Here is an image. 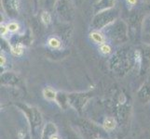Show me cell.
Returning <instances> with one entry per match:
<instances>
[{"mask_svg":"<svg viewBox=\"0 0 150 139\" xmlns=\"http://www.w3.org/2000/svg\"><path fill=\"white\" fill-rule=\"evenodd\" d=\"M23 45L22 43H15L13 45H11V48H10V51L11 53L15 56H20L22 55L23 52Z\"/></svg>","mask_w":150,"mask_h":139,"instance_id":"cell-7","label":"cell"},{"mask_svg":"<svg viewBox=\"0 0 150 139\" xmlns=\"http://www.w3.org/2000/svg\"><path fill=\"white\" fill-rule=\"evenodd\" d=\"M40 20L45 25H49L51 22V15L48 11H43L40 15Z\"/></svg>","mask_w":150,"mask_h":139,"instance_id":"cell-10","label":"cell"},{"mask_svg":"<svg viewBox=\"0 0 150 139\" xmlns=\"http://www.w3.org/2000/svg\"><path fill=\"white\" fill-rule=\"evenodd\" d=\"M100 51L103 54V55H108V54H110L111 53V46L106 44V43H103L102 45H100Z\"/></svg>","mask_w":150,"mask_h":139,"instance_id":"cell-12","label":"cell"},{"mask_svg":"<svg viewBox=\"0 0 150 139\" xmlns=\"http://www.w3.org/2000/svg\"><path fill=\"white\" fill-rule=\"evenodd\" d=\"M143 32L146 35H150V13L143 20Z\"/></svg>","mask_w":150,"mask_h":139,"instance_id":"cell-8","label":"cell"},{"mask_svg":"<svg viewBox=\"0 0 150 139\" xmlns=\"http://www.w3.org/2000/svg\"><path fill=\"white\" fill-rule=\"evenodd\" d=\"M8 32V31L7 25H5V24L1 23V35H5Z\"/></svg>","mask_w":150,"mask_h":139,"instance_id":"cell-15","label":"cell"},{"mask_svg":"<svg viewBox=\"0 0 150 139\" xmlns=\"http://www.w3.org/2000/svg\"><path fill=\"white\" fill-rule=\"evenodd\" d=\"M115 4H116V0H98V2L94 6L95 14L98 12L103 11V10L115 8Z\"/></svg>","mask_w":150,"mask_h":139,"instance_id":"cell-5","label":"cell"},{"mask_svg":"<svg viewBox=\"0 0 150 139\" xmlns=\"http://www.w3.org/2000/svg\"><path fill=\"white\" fill-rule=\"evenodd\" d=\"M118 18V10L115 8L103 10L94 15L91 20V26L94 30L99 31L101 29L106 28L112 24Z\"/></svg>","mask_w":150,"mask_h":139,"instance_id":"cell-1","label":"cell"},{"mask_svg":"<svg viewBox=\"0 0 150 139\" xmlns=\"http://www.w3.org/2000/svg\"><path fill=\"white\" fill-rule=\"evenodd\" d=\"M50 139H59V137H58V136H56L55 135H53V136H50Z\"/></svg>","mask_w":150,"mask_h":139,"instance_id":"cell-18","label":"cell"},{"mask_svg":"<svg viewBox=\"0 0 150 139\" xmlns=\"http://www.w3.org/2000/svg\"><path fill=\"white\" fill-rule=\"evenodd\" d=\"M76 2H81L82 0H76Z\"/></svg>","mask_w":150,"mask_h":139,"instance_id":"cell-19","label":"cell"},{"mask_svg":"<svg viewBox=\"0 0 150 139\" xmlns=\"http://www.w3.org/2000/svg\"><path fill=\"white\" fill-rule=\"evenodd\" d=\"M127 3L129 5H132V6H133V5H135L137 3V0H127Z\"/></svg>","mask_w":150,"mask_h":139,"instance_id":"cell-17","label":"cell"},{"mask_svg":"<svg viewBox=\"0 0 150 139\" xmlns=\"http://www.w3.org/2000/svg\"><path fill=\"white\" fill-rule=\"evenodd\" d=\"M44 95H45V96L47 97V98H49V99H54L55 97H56L55 92H54L52 89H50V88L45 89V90H44Z\"/></svg>","mask_w":150,"mask_h":139,"instance_id":"cell-14","label":"cell"},{"mask_svg":"<svg viewBox=\"0 0 150 139\" xmlns=\"http://www.w3.org/2000/svg\"><path fill=\"white\" fill-rule=\"evenodd\" d=\"M103 124H105V128L106 130H113L116 126V122L113 118H107Z\"/></svg>","mask_w":150,"mask_h":139,"instance_id":"cell-11","label":"cell"},{"mask_svg":"<svg viewBox=\"0 0 150 139\" xmlns=\"http://www.w3.org/2000/svg\"><path fill=\"white\" fill-rule=\"evenodd\" d=\"M55 11L61 20L70 22L74 18V7L72 0H56Z\"/></svg>","mask_w":150,"mask_h":139,"instance_id":"cell-3","label":"cell"},{"mask_svg":"<svg viewBox=\"0 0 150 139\" xmlns=\"http://www.w3.org/2000/svg\"><path fill=\"white\" fill-rule=\"evenodd\" d=\"M106 28H108V33H109L112 40L116 41V42H122L127 39L128 27L122 20L117 19Z\"/></svg>","mask_w":150,"mask_h":139,"instance_id":"cell-2","label":"cell"},{"mask_svg":"<svg viewBox=\"0 0 150 139\" xmlns=\"http://www.w3.org/2000/svg\"><path fill=\"white\" fill-rule=\"evenodd\" d=\"M3 7L10 17H16L20 9V0H3Z\"/></svg>","mask_w":150,"mask_h":139,"instance_id":"cell-4","label":"cell"},{"mask_svg":"<svg viewBox=\"0 0 150 139\" xmlns=\"http://www.w3.org/2000/svg\"><path fill=\"white\" fill-rule=\"evenodd\" d=\"M0 58H1V61H0V62H1V66H2L6 62V58H5V56L2 53H1V56H0Z\"/></svg>","mask_w":150,"mask_h":139,"instance_id":"cell-16","label":"cell"},{"mask_svg":"<svg viewBox=\"0 0 150 139\" xmlns=\"http://www.w3.org/2000/svg\"><path fill=\"white\" fill-rule=\"evenodd\" d=\"M7 27H8V31L10 33H15L20 29V25L19 23L15 22H9L8 24H7Z\"/></svg>","mask_w":150,"mask_h":139,"instance_id":"cell-13","label":"cell"},{"mask_svg":"<svg viewBox=\"0 0 150 139\" xmlns=\"http://www.w3.org/2000/svg\"><path fill=\"white\" fill-rule=\"evenodd\" d=\"M48 44L50 46L51 48H59L61 45H62V42L61 40L58 38V37H50L48 41Z\"/></svg>","mask_w":150,"mask_h":139,"instance_id":"cell-9","label":"cell"},{"mask_svg":"<svg viewBox=\"0 0 150 139\" xmlns=\"http://www.w3.org/2000/svg\"><path fill=\"white\" fill-rule=\"evenodd\" d=\"M90 37L93 42H95L96 44H99V45L103 44L105 41V37L103 36L101 32H99V31H97V30L92 31V32L90 34Z\"/></svg>","mask_w":150,"mask_h":139,"instance_id":"cell-6","label":"cell"}]
</instances>
